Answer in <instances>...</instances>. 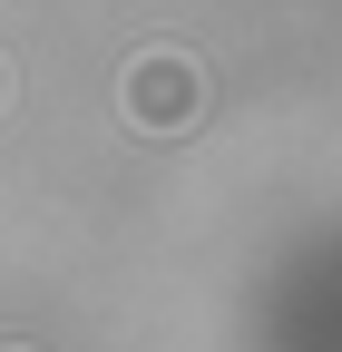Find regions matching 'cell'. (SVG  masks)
Listing matches in <instances>:
<instances>
[{"mask_svg": "<svg viewBox=\"0 0 342 352\" xmlns=\"http://www.w3.org/2000/svg\"><path fill=\"white\" fill-rule=\"evenodd\" d=\"M117 118L137 127V138H186L205 118V69L186 50H137L117 69Z\"/></svg>", "mask_w": 342, "mask_h": 352, "instance_id": "6da1fadb", "label": "cell"}, {"mask_svg": "<svg viewBox=\"0 0 342 352\" xmlns=\"http://www.w3.org/2000/svg\"><path fill=\"white\" fill-rule=\"evenodd\" d=\"M0 352H39V342H0Z\"/></svg>", "mask_w": 342, "mask_h": 352, "instance_id": "3957f363", "label": "cell"}, {"mask_svg": "<svg viewBox=\"0 0 342 352\" xmlns=\"http://www.w3.org/2000/svg\"><path fill=\"white\" fill-rule=\"evenodd\" d=\"M10 98H20V69H10V50H0V118H10Z\"/></svg>", "mask_w": 342, "mask_h": 352, "instance_id": "7a4b0ae2", "label": "cell"}]
</instances>
